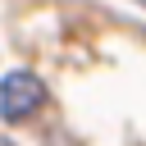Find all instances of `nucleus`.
<instances>
[{
	"mask_svg": "<svg viewBox=\"0 0 146 146\" xmlns=\"http://www.w3.org/2000/svg\"><path fill=\"white\" fill-rule=\"evenodd\" d=\"M41 105H46V87H41L36 73L18 68V73H9V78L0 82V119L23 123V119H32Z\"/></svg>",
	"mask_w": 146,
	"mask_h": 146,
	"instance_id": "1",
	"label": "nucleus"
},
{
	"mask_svg": "<svg viewBox=\"0 0 146 146\" xmlns=\"http://www.w3.org/2000/svg\"><path fill=\"white\" fill-rule=\"evenodd\" d=\"M137 5H146V0H137Z\"/></svg>",
	"mask_w": 146,
	"mask_h": 146,
	"instance_id": "2",
	"label": "nucleus"
}]
</instances>
